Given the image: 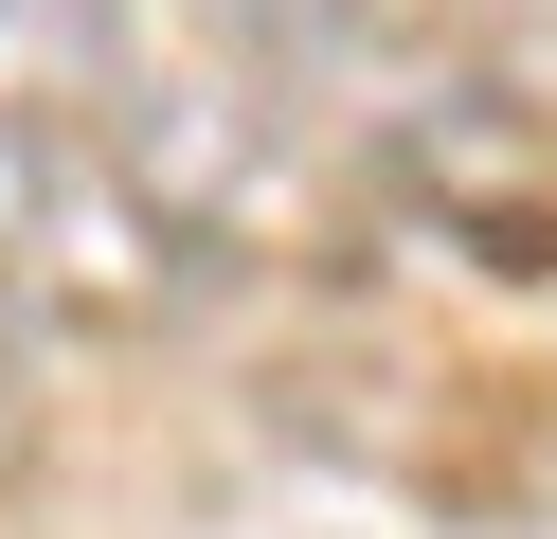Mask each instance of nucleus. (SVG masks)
Segmentation results:
<instances>
[{"label": "nucleus", "instance_id": "f257e3e1", "mask_svg": "<svg viewBox=\"0 0 557 539\" xmlns=\"http://www.w3.org/2000/svg\"><path fill=\"white\" fill-rule=\"evenodd\" d=\"M181 287V198L73 126L54 90H0V306H162Z\"/></svg>", "mask_w": 557, "mask_h": 539}, {"label": "nucleus", "instance_id": "f03ea898", "mask_svg": "<svg viewBox=\"0 0 557 539\" xmlns=\"http://www.w3.org/2000/svg\"><path fill=\"white\" fill-rule=\"evenodd\" d=\"M126 36V0H0V90H73Z\"/></svg>", "mask_w": 557, "mask_h": 539}, {"label": "nucleus", "instance_id": "7ed1b4c3", "mask_svg": "<svg viewBox=\"0 0 557 539\" xmlns=\"http://www.w3.org/2000/svg\"><path fill=\"white\" fill-rule=\"evenodd\" d=\"M37 450V378H18V342H0V467Z\"/></svg>", "mask_w": 557, "mask_h": 539}]
</instances>
